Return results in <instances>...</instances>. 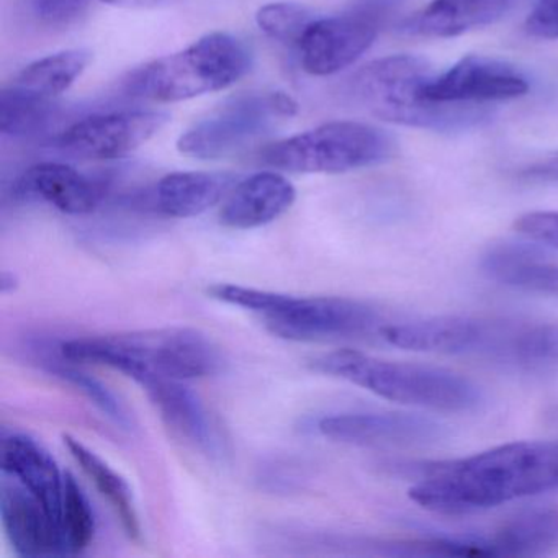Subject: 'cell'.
Listing matches in <instances>:
<instances>
[{"mask_svg": "<svg viewBox=\"0 0 558 558\" xmlns=\"http://www.w3.org/2000/svg\"><path fill=\"white\" fill-rule=\"evenodd\" d=\"M551 417H555V420H558V408H557V410L554 411V413H551Z\"/></svg>", "mask_w": 558, "mask_h": 558, "instance_id": "cell-36", "label": "cell"}, {"mask_svg": "<svg viewBox=\"0 0 558 558\" xmlns=\"http://www.w3.org/2000/svg\"><path fill=\"white\" fill-rule=\"evenodd\" d=\"M104 191V182L63 162L32 166L15 182V195L22 201L45 202L68 215L93 214Z\"/></svg>", "mask_w": 558, "mask_h": 558, "instance_id": "cell-15", "label": "cell"}, {"mask_svg": "<svg viewBox=\"0 0 558 558\" xmlns=\"http://www.w3.org/2000/svg\"><path fill=\"white\" fill-rule=\"evenodd\" d=\"M525 32L541 40H558V0H538L525 21Z\"/></svg>", "mask_w": 558, "mask_h": 558, "instance_id": "cell-32", "label": "cell"}, {"mask_svg": "<svg viewBox=\"0 0 558 558\" xmlns=\"http://www.w3.org/2000/svg\"><path fill=\"white\" fill-rule=\"evenodd\" d=\"M395 142L377 126L331 122L272 143L260 151L264 165L296 174H342L384 165Z\"/></svg>", "mask_w": 558, "mask_h": 558, "instance_id": "cell-6", "label": "cell"}, {"mask_svg": "<svg viewBox=\"0 0 558 558\" xmlns=\"http://www.w3.org/2000/svg\"><path fill=\"white\" fill-rule=\"evenodd\" d=\"M34 14L48 27L64 28L77 24L90 8V0H32Z\"/></svg>", "mask_w": 558, "mask_h": 558, "instance_id": "cell-30", "label": "cell"}, {"mask_svg": "<svg viewBox=\"0 0 558 558\" xmlns=\"http://www.w3.org/2000/svg\"><path fill=\"white\" fill-rule=\"evenodd\" d=\"M393 2L361 0L345 14L313 22L299 44L303 70L325 77L352 66L377 40Z\"/></svg>", "mask_w": 558, "mask_h": 558, "instance_id": "cell-8", "label": "cell"}, {"mask_svg": "<svg viewBox=\"0 0 558 558\" xmlns=\"http://www.w3.org/2000/svg\"><path fill=\"white\" fill-rule=\"evenodd\" d=\"M315 21L308 9L293 2H274V4L263 5L256 14L257 27L267 37L280 44L296 45V47Z\"/></svg>", "mask_w": 558, "mask_h": 558, "instance_id": "cell-28", "label": "cell"}, {"mask_svg": "<svg viewBox=\"0 0 558 558\" xmlns=\"http://www.w3.org/2000/svg\"><path fill=\"white\" fill-rule=\"evenodd\" d=\"M102 2L122 9H161L174 4L175 0H102Z\"/></svg>", "mask_w": 558, "mask_h": 558, "instance_id": "cell-34", "label": "cell"}, {"mask_svg": "<svg viewBox=\"0 0 558 558\" xmlns=\"http://www.w3.org/2000/svg\"><path fill=\"white\" fill-rule=\"evenodd\" d=\"M529 93V81L505 61L470 54L424 87L430 102L485 106L519 99Z\"/></svg>", "mask_w": 558, "mask_h": 558, "instance_id": "cell-11", "label": "cell"}, {"mask_svg": "<svg viewBox=\"0 0 558 558\" xmlns=\"http://www.w3.org/2000/svg\"><path fill=\"white\" fill-rule=\"evenodd\" d=\"M514 0H433L410 17L401 32L411 37L453 38L501 21Z\"/></svg>", "mask_w": 558, "mask_h": 558, "instance_id": "cell-19", "label": "cell"}, {"mask_svg": "<svg viewBox=\"0 0 558 558\" xmlns=\"http://www.w3.org/2000/svg\"><path fill=\"white\" fill-rule=\"evenodd\" d=\"M433 77L423 58L395 54L361 68L349 81L348 94L368 116L414 129L459 132L488 120L483 106L424 99V87Z\"/></svg>", "mask_w": 558, "mask_h": 558, "instance_id": "cell-3", "label": "cell"}, {"mask_svg": "<svg viewBox=\"0 0 558 558\" xmlns=\"http://www.w3.org/2000/svg\"><path fill=\"white\" fill-rule=\"evenodd\" d=\"M57 112L53 100L8 87L0 99V132L12 138L38 135L57 119Z\"/></svg>", "mask_w": 558, "mask_h": 558, "instance_id": "cell-25", "label": "cell"}, {"mask_svg": "<svg viewBox=\"0 0 558 558\" xmlns=\"http://www.w3.org/2000/svg\"><path fill=\"white\" fill-rule=\"evenodd\" d=\"M61 357L113 368L136 384L151 377L195 380L220 372L223 355L204 332L185 326L89 336L64 341Z\"/></svg>", "mask_w": 558, "mask_h": 558, "instance_id": "cell-2", "label": "cell"}, {"mask_svg": "<svg viewBox=\"0 0 558 558\" xmlns=\"http://www.w3.org/2000/svg\"><path fill=\"white\" fill-rule=\"evenodd\" d=\"M60 529L68 555L86 550L96 535V515H94L93 506L70 472L64 475Z\"/></svg>", "mask_w": 558, "mask_h": 558, "instance_id": "cell-26", "label": "cell"}, {"mask_svg": "<svg viewBox=\"0 0 558 558\" xmlns=\"http://www.w3.org/2000/svg\"><path fill=\"white\" fill-rule=\"evenodd\" d=\"M313 367L385 400L411 407L470 411L482 401L478 387L462 375L429 365L384 361L352 349L322 355Z\"/></svg>", "mask_w": 558, "mask_h": 558, "instance_id": "cell-4", "label": "cell"}, {"mask_svg": "<svg viewBox=\"0 0 558 558\" xmlns=\"http://www.w3.org/2000/svg\"><path fill=\"white\" fill-rule=\"evenodd\" d=\"M142 387L175 436L204 452L217 450V437L207 408L184 381L151 377L143 381Z\"/></svg>", "mask_w": 558, "mask_h": 558, "instance_id": "cell-18", "label": "cell"}, {"mask_svg": "<svg viewBox=\"0 0 558 558\" xmlns=\"http://www.w3.org/2000/svg\"><path fill=\"white\" fill-rule=\"evenodd\" d=\"M296 191L277 172H259L234 185L220 211V221L231 230L266 227L292 208Z\"/></svg>", "mask_w": 558, "mask_h": 558, "instance_id": "cell-17", "label": "cell"}, {"mask_svg": "<svg viewBox=\"0 0 558 558\" xmlns=\"http://www.w3.org/2000/svg\"><path fill=\"white\" fill-rule=\"evenodd\" d=\"M524 175L525 178L537 179V181L558 182V153L529 166Z\"/></svg>", "mask_w": 558, "mask_h": 558, "instance_id": "cell-33", "label": "cell"}, {"mask_svg": "<svg viewBox=\"0 0 558 558\" xmlns=\"http://www.w3.org/2000/svg\"><path fill=\"white\" fill-rule=\"evenodd\" d=\"M260 318L277 338L299 342L352 338L380 325L377 312L357 300L286 293L279 305Z\"/></svg>", "mask_w": 558, "mask_h": 558, "instance_id": "cell-9", "label": "cell"}, {"mask_svg": "<svg viewBox=\"0 0 558 558\" xmlns=\"http://www.w3.org/2000/svg\"><path fill=\"white\" fill-rule=\"evenodd\" d=\"M251 66L253 53L247 45L217 32L140 68L130 74L125 89L130 96L153 102H182L234 86Z\"/></svg>", "mask_w": 558, "mask_h": 558, "instance_id": "cell-5", "label": "cell"}, {"mask_svg": "<svg viewBox=\"0 0 558 558\" xmlns=\"http://www.w3.org/2000/svg\"><path fill=\"white\" fill-rule=\"evenodd\" d=\"M515 231L558 250V211H531L515 220Z\"/></svg>", "mask_w": 558, "mask_h": 558, "instance_id": "cell-31", "label": "cell"}, {"mask_svg": "<svg viewBox=\"0 0 558 558\" xmlns=\"http://www.w3.org/2000/svg\"><path fill=\"white\" fill-rule=\"evenodd\" d=\"M51 372L58 377L63 378L68 384L76 387L81 393L86 395L104 414L112 417L117 424L122 426H129V416H126L125 410H123L122 403L119 398L97 378L90 377L86 372H81L80 368L70 367V365L61 364L58 367H51Z\"/></svg>", "mask_w": 558, "mask_h": 558, "instance_id": "cell-29", "label": "cell"}, {"mask_svg": "<svg viewBox=\"0 0 558 558\" xmlns=\"http://www.w3.org/2000/svg\"><path fill=\"white\" fill-rule=\"evenodd\" d=\"M486 557H535L558 550V508H534L512 515L485 537Z\"/></svg>", "mask_w": 558, "mask_h": 558, "instance_id": "cell-20", "label": "cell"}, {"mask_svg": "<svg viewBox=\"0 0 558 558\" xmlns=\"http://www.w3.org/2000/svg\"><path fill=\"white\" fill-rule=\"evenodd\" d=\"M416 470L410 498L429 511L460 514L495 508L558 489V439L505 444Z\"/></svg>", "mask_w": 558, "mask_h": 558, "instance_id": "cell-1", "label": "cell"}, {"mask_svg": "<svg viewBox=\"0 0 558 558\" xmlns=\"http://www.w3.org/2000/svg\"><path fill=\"white\" fill-rule=\"evenodd\" d=\"M2 472L25 486L45 506L60 527L64 475L41 444L27 434H4Z\"/></svg>", "mask_w": 558, "mask_h": 558, "instance_id": "cell-16", "label": "cell"}, {"mask_svg": "<svg viewBox=\"0 0 558 558\" xmlns=\"http://www.w3.org/2000/svg\"><path fill=\"white\" fill-rule=\"evenodd\" d=\"M299 106L286 93H251L233 97L182 133L181 155L211 161L240 155L272 132L277 122L296 116Z\"/></svg>", "mask_w": 558, "mask_h": 558, "instance_id": "cell-7", "label": "cell"}, {"mask_svg": "<svg viewBox=\"0 0 558 558\" xmlns=\"http://www.w3.org/2000/svg\"><path fill=\"white\" fill-rule=\"evenodd\" d=\"M483 269L493 280L505 286L558 296L557 264L538 263L522 251H493L483 263Z\"/></svg>", "mask_w": 558, "mask_h": 558, "instance_id": "cell-24", "label": "cell"}, {"mask_svg": "<svg viewBox=\"0 0 558 558\" xmlns=\"http://www.w3.org/2000/svg\"><path fill=\"white\" fill-rule=\"evenodd\" d=\"M496 352L521 362H558V323L506 325Z\"/></svg>", "mask_w": 558, "mask_h": 558, "instance_id": "cell-27", "label": "cell"}, {"mask_svg": "<svg viewBox=\"0 0 558 558\" xmlns=\"http://www.w3.org/2000/svg\"><path fill=\"white\" fill-rule=\"evenodd\" d=\"M63 440L77 465L89 476L100 495L110 502L129 537L140 541L142 538V522H140L133 489L130 488L126 480L117 470H113L99 453L84 446L76 437L64 434Z\"/></svg>", "mask_w": 558, "mask_h": 558, "instance_id": "cell-22", "label": "cell"}, {"mask_svg": "<svg viewBox=\"0 0 558 558\" xmlns=\"http://www.w3.org/2000/svg\"><path fill=\"white\" fill-rule=\"evenodd\" d=\"M231 178L210 172H172L156 187V205L172 218L205 214L230 191Z\"/></svg>", "mask_w": 558, "mask_h": 558, "instance_id": "cell-21", "label": "cell"}, {"mask_svg": "<svg viewBox=\"0 0 558 558\" xmlns=\"http://www.w3.org/2000/svg\"><path fill=\"white\" fill-rule=\"evenodd\" d=\"M498 323L480 322L462 316H440L423 322L381 326L385 341L416 352H492L498 336Z\"/></svg>", "mask_w": 558, "mask_h": 558, "instance_id": "cell-13", "label": "cell"}, {"mask_svg": "<svg viewBox=\"0 0 558 558\" xmlns=\"http://www.w3.org/2000/svg\"><path fill=\"white\" fill-rule=\"evenodd\" d=\"M319 433L336 442L362 447H414L436 442L444 427L408 413H344L319 421Z\"/></svg>", "mask_w": 558, "mask_h": 558, "instance_id": "cell-12", "label": "cell"}, {"mask_svg": "<svg viewBox=\"0 0 558 558\" xmlns=\"http://www.w3.org/2000/svg\"><path fill=\"white\" fill-rule=\"evenodd\" d=\"M0 518L12 548L21 557L66 555L57 522L21 483L2 482Z\"/></svg>", "mask_w": 558, "mask_h": 558, "instance_id": "cell-14", "label": "cell"}, {"mask_svg": "<svg viewBox=\"0 0 558 558\" xmlns=\"http://www.w3.org/2000/svg\"><path fill=\"white\" fill-rule=\"evenodd\" d=\"M93 54L86 50H68L48 54L21 71L12 86L24 93L53 100L66 93L87 70Z\"/></svg>", "mask_w": 558, "mask_h": 558, "instance_id": "cell-23", "label": "cell"}, {"mask_svg": "<svg viewBox=\"0 0 558 558\" xmlns=\"http://www.w3.org/2000/svg\"><path fill=\"white\" fill-rule=\"evenodd\" d=\"M171 117L165 112L130 110L87 117L58 133L54 149L84 161H110L138 149L155 138Z\"/></svg>", "mask_w": 558, "mask_h": 558, "instance_id": "cell-10", "label": "cell"}, {"mask_svg": "<svg viewBox=\"0 0 558 558\" xmlns=\"http://www.w3.org/2000/svg\"><path fill=\"white\" fill-rule=\"evenodd\" d=\"M19 287V277L15 276L14 272H2V277H0V290L2 293H11L14 290H17Z\"/></svg>", "mask_w": 558, "mask_h": 558, "instance_id": "cell-35", "label": "cell"}]
</instances>
